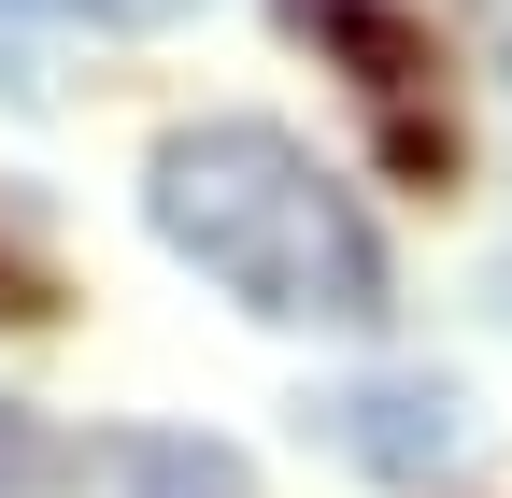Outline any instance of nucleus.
I'll use <instances>...</instances> for the list:
<instances>
[{
    "instance_id": "f257e3e1",
    "label": "nucleus",
    "mask_w": 512,
    "mask_h": 498,
    "mask_svg": "<svg viewBox=\"0 0 512 498\" xmlns=\"http://www.w3.org/2000/svg\"><path fill=\"white\" fill-rule=\"evenodd\" d=\"M143 214H157V242L185 271H214L242 314H271V328H384L399 314L370 214L328 185L313 143L271 129V114H200V129H171L157 171H143Z\"/></svg>"
},
{
    "instance_id": "f03ea898",
    "label": "nucleus",
    "mask_w": 512,
    "mask_h": 498,
    "mask_svg": "<svg viewBox=\"0 0 512 498\" xmlns=\"http://www.w3.org/2000/svg\"><path fill=\"white\" fill-rule=\"evenodd\" d=\"M313 442L356 456L370 484H456L470 470V399L456 385H399V370H356V385L313 399Z\"/></svg>"
},
{
    "instance_id": "7ed1b4c3",
    "label": "nucleus",
    "mask_w": 512,
    "mask_h": 498,
    "mask_svg": "<svg viewBox=\"0 0 512 498\" xmlns=\"http://www.w3.org/2000/svg\"><path fill=\"white\" fill-rule=\"evenodd\" d=\"M285 29H313L370 100H413V86H427V29L399 15V0H285Z\"/></svg>"
},
{
    "instance_id": "20e7f679",
    "label": "nucleus",
    "mask_w": 512,
    "mask_h": 498,
    "mask_svg": "<svg viewBox=\"0 0 512 498\" xmlns=\"http://www.w3.org/2000/svg\"><path fill=\"white\" fill-rule=\"evenodd\" d=\"M100 470H114V498H256V470L228 442H185V427H114Z\"/></svg>"
},
{
    "instance_id": "39448f33",
    "label": "nucleus",
    "mask_w": 512,
    "mask_h": 498,
    "mask_svg": "<svg viewBox=\"0 0 512 498\" xmlns=\"http://www.w3.org/2000/svg\"><path fill=\"white\" fill-rule=\"evenodd\" d=\"M57 470H72V456H57V427L0 399V498H57Z\"/></svg>"
},
{
    "instance_id": "423d86ee",
    "label": "nucleus",
    "mask_w": 512,
    "mask_h": 498,
    "mask_svg": "<svg viewBox=\"0 0 512 498\" xmlns=\"http://www.w3.org/2000/svg\"><path fill=\"white\" fill-rule=\"evenodd\" d=\"M384 171H413V185H441V171H456V143H441V114L384 100Z\"/></svg>"
},
{
    "instance_id": "0eeeda50",
    "label": "nucleus",
    "mask_w": 512,
    "mask_h": 498,
    "mask_svg": "<svg viewBox=\"0 0 512 498\" xmlns=\"http://www.w3.org/2000/svg\"><path fill=\"white\" fill-rule=\"evenodd\" d=\"M29 15H57V29H171L200 0H29Z\"/></svg>"
}]
</instances>
